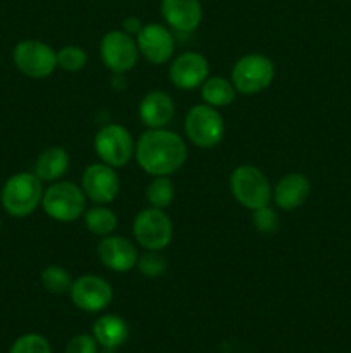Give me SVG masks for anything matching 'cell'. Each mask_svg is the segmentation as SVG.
<instances>
[{
	"mask_svg": "<svg viewBox=\"0 0 351 353\" xmlns=\"http://www.w3.org/2000/svg\"><path fill=\"white\" fill-rule=\"evenodd\" d=\"M136 45L140 54L151 64H165L174 55V34L158 23L143 24L136 34Z\"/></svg>",
	"mask_w": 351,
	"mask_h": 353,
	"instance_id": "obj_13",
	"label": "cell"
},
{
	"mask_svg": "<svg viewBox=\"0 0 351 353\" xmlns=\"http://www.w3.org/2000/svg\"><path fill=\"white\" fill-rule=\"evenodd\" d=\"M138 50L136 40L120 30H112L103 34L100 41V57L107 69L114 74H124L136 65Z\"/></svg>",
	"mask_w": 351,
	"mask_h": 353,
	"instance_id": "obj_10",
	"label": "cell"
},
{
	"mask_svg": "<svg viewBox=\"0 0 351 353\" xmlns=\"http://www.w3.org/2000/svg\"><path fill=\"white\" fill-rule=\"evenodd\" d=\"M112 286L100 276L86 274L72 281L71 300L79 310L85 312H102L112 302Z\"/></svg>",
	"mask_w": 351,
	"mask_h": 353,
	"instance_id": "obj_11",
	"label": "cell"
},
{
	"mask_svg": "<svg viewBox=\"0 0 351 353\" xmlns=\"http://www.w3.org/2000/svg\"><path fill=\"white\" fill-rule=\"evenodd\" d=\"M209 61L198 52H184L172 61L169 78L179 90L198 88L209 78Z\"/></svg>",
	"mask_w": 351,
	"mask_h": 353,
	"instance_id": "obj_14",
	"label": "cell"
},
{
	"mask_svg": "<svg viewBox=\"0 0 351 353\" xmlns=\"http://www.w3.org/2000/svg\"><path fill=\"white\" fill-rule=\"evenodd\" d=\"M172 223L162 209H145L134 217L133 234L138 245L145 250L160 252L169 247L172 240Z\"/></svg>",
	"mask_w": 351,
	"mask_h": 353,
	"instance_id": "obj_8",
	"label": "cell"
},
{
	"mask_svg": "<svg viewBox=\"0 0 351 353\" xmlns=\"http://www.w3.org/2000/svg\"><path fill=\"white\" fill-rule=\"evenodd\" d=\"M85 226L89 233L98 236H109L117 228V216L105 205L93 207L86 212Z\"/></svg>",
	"mask_w": 351,
	"mask_h": 353,
	"instance_id": "obj_22",
	"label": "cell"
},
{
	"mask_svg": "<svg viewBox=\"0 0 351 353\" xmlns=\"http://www.w3.org/2000/svg\"><path fill=\"white\" fill-rule=\"evenodd\" d=\"M0 231H2V221H0Z\"/></svg>",
	"mask_w": 351,
	"mask_h": 353,
	"instance_id": "obj_31",
	"label": "cell"
},
{
	"mask_svg": "<svg viewBox=\"0 0 351 353\" xmlns=\"http://www.w3.org/2000/svg\"><path fill=\"white\" fill-rule=\"evenodd\" d=\"M160 12L165 23L179 33H193L203 19L200 0H162Z\"/></svg>",
	"mask_w": 351,
	"mask_h": 353,
	"instance_id": "obj_16",
	"label": "cell"
},
{
	"mask_svg": "<svg viewBox=\"0 0 351 353\" xmlns=\"http://www.w3.org/2000/svg\"><path fill=\"white\" fill-rule=\"evenodd\" d=\"M176 195L174 183L169 176H153L147 186V200L155 209H167Z\"/></svg>",
	"mask_w": 351,
	"mask_h": 353,
	"instance_id": "obj_23",
	"label": "cell"
},
{
	"mask_svg": "<svg viewBox=\"0 0 351 353\" xmlns=\"http://www.w3.org/2000/svg\"><path fill=\"white\" fill-rule=\"evenodd\" d=\"M12 59L16 68L33 79L48 78L57 69V52L40 40H21L14 47Z\"/></svg>",
	"mask_w": 351,
	"mask_h": 353,
	"instance_id": "obj_7",
	"label": "cell"
},
{
	"mask_svg": "<svg viewBox=\"0 0 351 353\" xmlns=\"http://www.w3.org/2000/svg\"><path fill=\"white\" fill-rule=\"evenodd\" d=\"M275 76L274 62L262 54H248L234 64L231 81L237 93L255 95L268 88Z\"/></svg>",
	"mask_w": 351,
	"mask_h": 353,
	"instance_id": "obj_5",
	"label": "cell"
},
{
	"mask_svg": "<svg viewBox=\"0 0 351 353\" xmlns=\"http://www.w3.org/2000/svg\"><path fill=\"white\" fill-rule=\"evenodd\" d=\"M93 336H95L98 347L105 352H114L123 347L129 336V327L126 321L114 314L98 317L93 324Z\"/></svg>",
	"mask_w": 351,
	"mask_h": 353,
	"instance_id": "obj_19",
	"label": "cell"
},
{
	"mask_svg": "<svg viewBox=\"0 0 351 353\" xmlns=\"http://www.w3.org/2000/svg\"><path fill=\"white\" fill-rule=\"evenodd\" d=\"M184 131L195 147L213 148L222 141L226 126L215 107L200 103V105L191 107L186 114Z\"/></svg>",
	"mask_w": 351,
	"mask_h": 353,
	"instance_id": "obj_6",
	"label": "cell"
},
{
	"mask_svg": "<svg viewBox=\"0 0 351 353\" xmlns=\"http://www.w3.org/2000/svg\"><path fill=\"white\" fill-rule=\"evenodd\" d=\"M9 353H52V347L45 336L30 333L17 338Z\"/></svg>",
	"mask_w": 351,
	"mask_h": 353,
	"instance_id": "obj_26",
	"label": "cell"
},
{
	"mask_svg": "<svg viewBox=\"0 0 351 353\" xmlns=\"http://www.w3.org/2000/svg\"><path fill=\"white\" fill-rule=\"evenodd\" d=\"M86 62H88V55L81 47H76V45H67L57 52V68H61L62 71L78 72L85 69Z\"/></svg>",
	"mask_w": 351,
	"mask_h": 353,
	"instance_id": "obj_25",
	"label": "cell"
},
{
	"mask_svg": "<svg viewBox=\"0 0 351 353\" xmlns=\"http://www.w3.org/2000/svg\"><path fill=\"white\" fill-rule=\"evenodd\" d=\"M65 353H98V343L93 334H76L69 340Z\"/></svg>",
	"mask_w": 351,
	"mask_h": 353,
	"instance_id": "obj_29",
	"label": "cell"
},
{
	"mask_svg": "<svg viewBox=\"0 0 351 353\" xmlns=\"http://www.w3.org/2000/svg\"><path fill=\"white\" fill-rule=\"evenodd\" d=\"M95 152L103 164L124 168L134 155V141L129 131L120 124H107L95 134Z\"/></svg>",
	"mask_w": 351,
	"mask_h": 353,
	"instance_id": "obj_9",
	"label": "cell"
},
{
	"mask_svg": "<svg viewBox=\"0 0 351 353\" xmlns=\"http://www.w3.org/2000/svg\"><path fill=\"white\" fill-rule=\"evenodd\" d=\"M272 196H274V202L279 209H299L310 196L308 178L305 174H299V172H291V174L284 176L275 185Z\"/></svg>",
	"mask_w": 351,
	"mask_h": 353,
	"instance_id": "obj_18",
	"label": "cell"
},
{
	"mask_svg": "<svg viewBox=\"0 0 351 353\" xmlns=\"http://www.w3.org/2000/svg\"><path fill=\"white\" fill-rule=\"evenodd\" d=\"M236 88L233 81L222 78V76H213L206 78L202 85V99L206 105L212 107H226L234 102L236 99Z\"/></svg>",
	"mask_w": 351,
	"mask_h": 353,
	"instance_id": "obj_21",
	"label": "cell"
},
{
	"mask_svg": "<svg viewBox=\"0 0 351 353\" xmlns=\"http://www.w3.org/2000/svg\"><path fill=\"white\" fill-rule=\"evenodd\" d=\"M229 183L234 199L246 209L257 210L270 203V183L267 176L255 165L243 164L234 169Z\"/></svg>",
	"mask_w": 351,
	"mask_h": 353,
	"instance_id": "obj_4",
	"label": "cell"
},
{
	"mask_svg": "<svg viewBox=\"0 0 351 353\" xmlns=\"http://www.w3.org/2000/svg\"><path fill=\"white\" fill-rule=\"evenodd\" d=\"M81 188L86 199L100 203V205H107V203L114 202L119 195L120 181L114 168L98 162V164H92L85 169Z\"/></svg>",
	"mask_w": 351,
	"mask_h": 353,
	"instance_id": "obj_12",
	"label": "cell"
},
{
	"mask_svg": "<svg viewBox=\"0 0 351 353\" xmlns=\"http://www.w3.org/2000/svg\"><path fill=\"white\" fill-rule=\"evenodd\" d=\"M134 155L140 168L150 176H171L184 165L188 148L174 131L148 130L136 141Z\"/></svg>",
	"mask_w": 351,
	"mask_h": 353,
	"instance_id": "obj_1",
	"label": "cell"
},
{
	"mask_svg": "<svg viewBox=\"0 0 351 353\" xmlns=\"http://www.w3.org/2000/svg\"><path fill=\"white\" fill-rule=\"evenodd\" d=\"M100 262L114 272H127L138 264V250L131 240L117 234L103 236L98 243Z\"/></svg>",
	"mask_w": 351,
	"mask_h": 353,
	"instance_id": "obj_15",
	"label": "cell"
},
{
	"mask_svg": "<svg viewBox=\"0 0 351 353\" xmlns=\"http://www.w3.org/2000/svg\"><path fill=\"white\" fill-rule=\"evenodd\" d=\"M69 169V154L62 147H50L41 152L34 164V174L47 183L61 181Z\"/></svg>",
	"mask_w": 351,
	"mask_h": 353,
	"instance_id": "obj_20",
	"label": "cell"
},
{
	"mask_svg": "<svg viewBox=\"0 0 351 353\" xmlns=\"http://www.w3.org/2000/svg\"><path fill=\"white\" fill-rule=\"evenodd\" d=\"M40 279L43 288L47 292L54 293V295H62L65 292H71V274L64 268H61V265H48V268H45L41 271Z\"/></svg>",
	"mask_w": 351,
	"mask_h": 353,
	"instance_id": "obj_24",
	"label": "cell"
},
{
	"mask_svg": "<svg viewBox=\"0 0 351 353\" xmlns=\"http://www.w3.org/2000/svg\"><path fill=\"white\" fill-rule=\"evenodd\" d=\"M141 28H143V23H141V21L138 19V17H134V16L126 17V19H124V23H123V31H124V33L131 34V37H133V34L140 33Z\"/></svg>",
	"mask_w": 351,
	"mask_h": 353,
	"instance_id": "obj_30",
	"label": "cell"
},
{
	"mask_svg": "<svg viewBox=\"0 0 351 353\" xmlns=\"http://www.w3.org/2000/svg\"><path fill=\"white\" fill-rule=\"evenodd\" d=\"M41 179L34 172H17L2 188V205L12 217H28L36 210L43 199Z\"/></svg>",
	"mask_w": 351,
	"mask_h": 353,
	"instance_id": "obj_2",
	"label": "cell"
},
{
	"mask_svg": "<svg viewBox=\"0 0 351 353\" xmlns=\"http://www.w3.org/2000/svg\"><path fill=\"white\" fill-rule=\"evenodd\" d=\"M253 226L255 230L264 234H272L279 230V216L274 209L268 205L253 210Z\"/></svg>",
	"mask_w": 351,
	"mask_h": 353,
	"instance_id": "obj_28",
	"label": "cell"
},
{
	"mask_svg": "<svg viewBox=\"0 0 351 353\" xmlns=\"http://www.w3.org/2000/svg\"><path fill=\"white\" fill-rule=\"evenodd\" d=\"M174 117V100L169 93L155 90L140 102V119L150 130L165 128Z\"/></svg>",
	"mask_w": 351,
	"mask_h": 353,
	"instance_id": "obj_17",
	"label": "cell"
},
{
	"mask_svg": "<svg viewBox=\"0 0 351 353\" xmlns=\"http://www.w3.org/2000/svg\"><path fill=\"white\" fill-rule=\"evenodd\" d=\"M41 207L50 219L72 223L85 212L86 195L71 181H55L43 192Z\"/></svg>",
	"mask_w": 351,
	"mask_h": 353,
	"instance_id": "obj_3",
	"label": "cell"
},
{
	"mask_svg": "<svg viewBox=\"0 0 351 353\" xmlns=\"http://www.w3.org/2000/svg\"><path fill=\"white\" fill-rule=\"evenodd\" d=\"M136 265L145 278H158V276L164 274L165 269H167V262H165V259L162 257L158 252H153V250H148L147 254L138 257Z\"/></svg>",
	"mask_w": 351,
	"mask_h": 353,
	"instance_id": "obj_27",
	"label": "cell"
}]
</instances>
